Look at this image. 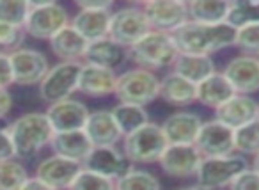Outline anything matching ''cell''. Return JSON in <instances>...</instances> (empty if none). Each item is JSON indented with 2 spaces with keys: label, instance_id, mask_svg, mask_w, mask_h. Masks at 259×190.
Returning a JSON list of instances; mask_svg holds the SVG:
<instances>
[{
  "label": "cell",
  "instance_id": "cell-1",
  "mask_svg": "<svg viewBox=\"0 0 259 190\" xmlns=\"http://www.w3.org/2000/svg\"><path fill=\"white\" fill-rule=\"evenodd\" d=\"M234 36L236 29H233L229 23L202 25L195 22H187L172 34L180 54H197L209 57L226 48L234 47Z\"/></svg>",
  "mask_w": 259,
  "mask_h": 190
},
{
  "label": "cell",
  "instance_id": "cell-2",
  "mask_svg": "<svg viewBox=\"0 0 259 190\" xmlns=\"http://www.w3.org/2000/svg\"><path fill=\"white\" fill-rule=\"evenodd\" d=\"M178 54L180 52L176 48L172 34L149 30L134 47L128 48V61L134 62L135 68L155 73L160 69L172 68Z\"/></svg>",
  "mask_w": 259,
  "mask_h": 190
},
{
  "label": "cell",
  "instance_id": "cell-3",
  "mask_svg": "<svg viewBox=\"0 0 259 190\" xmlns=\"http://www.w3.org/2000/svg\"><path fill=\"white\" fill-rule=\"evenodd\" d=\"M9 139L15 147L16 157H32L39 153L45 146H50L54 130L47 116L41 112H29L22 116L8 128Z\"/></svg>",
  "mask_w": 259,
  "mask_h": 190
},
{
  "label": "cell",
  "instance_id": "cell-4",
  "mask_svg": "<svg viewBox=\"0 0 259 190\" xmlns=\"http://www.w3.org/2000/svg\"><path fill=\"white\" fill-rule=\"evenodd\" d=\"M167 144L162 126L149 121L135 132L128 133L121 140V151L132 165L158 164Z\"/></svg>",
  "mask_w": 259,
  "mask_h": 190
},
{
  "label": "cell",
  "instance_id": "cell-5",
  "mask_svg": "<svg viewBox=\"0 0 259 190\" xmlns=\"http://www.w3.org/2000/svg\"><path fill=\"white\" fill-rule=\"evenodd\" d=\"M114 96L121 103L148 107L160 98V79L156 73L142 68H132L117 75Z\"/></svg>",
  "mask_w": 259,
  "mask_h": 190
},
{
  "label": "cell",
  "instance_id": "cell-6",
  "mask_svg": "<svg viewBox=\"0 0 259 190\" xmlns=\"http://www.w3.org/2000/svg\"><path fill=\"white\" fill-rule=\"evenodd\" d=\"M68 25L69 16L66 8L54 0H43V2H30V11L23 30L36 40L50 41Z\"/></svg>",
  "mask_w": 259,
  "mask_h": 190
},
{
  "label": "cell",
  "instance_id": "cell-7",
  "mask_svg": "<svg viewBox=\"0 0 259 190\" xmlns=\"http://www.w3.org/2000/svg\"><path fill=\"white\" fill-rule=\"evenodd\" d=\"M148 18L142 11L141 4L124 6V8L114 9L110 15V27H108V37L124 48L134 47L141 37L149 32Z\"/></svg>",
  "mask_w": 259,
  "mask_h": 190
},
{
  "label": "cell",
  "instance_id": "cell-8",
  "mask_svg": "<svg viewBox=\"0 0 259 190\" xmlns=\"http://www.w3.org/2000/svg\"><path fill=\"white\" fill-rule=\"evenodd\" d=\"M248 167L250 164L247 158L236 153L222 158H202L195 179H197V185L208 190L229 188L233 179Z\"/></svg>",
  "mask_w": 259,
  "mask_h": 190
},
{
  "label": "cell",
  "instance_id": "cell-9",
  "mask_svg": "<svg viewBox=\"0 0 259 190\" xmlns=\"http://www.w3.org/2000/svg\"><path fill=\"white\" fill-rule=\"evenodd\" d=\"M83 62H59L52 66L39 84V96L48 105L68 100L78 91V79Z\"/></svg>",
  "mask_w": 259,
  "mask_h": 190
},
{
  "label": "cell",
  "instance_id": "cell-10",
  "mask_svg": "<svg viewBox=\"0 0 259 190\" xmlns=\"http://www.w3.org/2000/svg\"><path fill=\"white\" fill-rule=\"evenodd\" d=\"M153 30L174 34L180 27L190 22L188 2L185 0H148L141 4Z\"/></svg>",
  "mask_w": 259,
  "mask_h": 190
},
{
  "label": "cell",
  "instance_id": "cell-11",
  "mask_svg": "<svg viewBox=\"0 0 259 190\" xmlns=\"http://www.w3.org/2000/svg\"><path fill=\"white\" fill-rule=\"evenodd\" d=\"M195 147L202 158H222L234 155V130L217 119L202 121Z\"/></svg>",
  "mask_w": 259,
  "mask_h": 190
},
{
  "label": "cell",
  "instance_id": "cell-12",
  "mask_svg": "<svg viewBox=\"0 0 259 190\" xmlns=\"http://www.w3.org/2000/svg\"><path fill=\"white\" fill-rule=\"evenodd\" d=\"M201 162L202 157L194 144H169L158 160V165L170 178L187 179L195 178Z\"/></svg>",
  "mask_w": 259,
  "mask_h": 190
},
{
  "label": "cell",
  "instance_id": "cell-13",
  "mask_svg": "<svg viewBox=\"0 0 259 190\" xmlns=\"http://www.w3.org/2000/svg\"><path fill=\"white\" fill-rule=\"evenodd\" d=\"M13 68V80L20 86H39L50 69L48 59L41 52L30 48H18L9 54Z\"/></svg>",
  "mask_w": 259,
  "mask_h": 190
},
{
  "label": "cell",
  "instance_id": "cell-14",
  "mask_svg": "<svg viewBox=\"0 0 259 190\" xmlns=\"http://www.w3.org/2000/svg\"><path fill=\"white\" fill-rule=\"evenodd\" d=\"M89 114L91 110L87 108V105L83 101L73 100V98L48 105L47 112H45L54 133L83 130Z\"/></svg>",
  "mask_w": 259,
  "mask_h": 190
},
{
  "label": "cell",
  "instance_id": "cell-15",
  "mask_svg": "<svg viewBox=\"0 0 259 190\" xmlns=\"http://www.w3.org/2000/svg\"><path fill=\"white\" fill-rule=\"evenodd\" d=\"M224 77L229 80L236 94L252 96L259 91V57L236 55L222 69Z\"/></svg>",
  "mask_w": 259,
  "mask_h": 190
},
{
  "label": "cell",
  "instance_id": "cell-16",
  "mask_svg": "<svg viewBox=\"0 0 259 190\" xmlns=\"http://www.w3.org/2000/svg\"><path fill=\"white\" fill-rule=\"evenodd\" d=\"M80 171L82 164L59 155H52L37 165L36 178L54 190H69Z\"/></svg>",
  "mask_w": 259,
  "mask_h": 190
},
{
  "label": "cell",
  "instance_id": "cell-17",
  "mask_svg": "<svg viewBox=\"0 0 259 190\" xmlns=\"http://www.w3.org/2000/svg\"><path fill=\"white\" fill-rule=\"evenodd\" d=\"M82 167L115 181L132 167V164L126 160L124 153L117 146H103L93 147L82 162Z\"/></svg>",
  "mask_w": 259,
  "mask_h": 190
},
{
  "label": "cell",
  "instance_id": "cell-18",
  "mask_svg": "<svg viewBox=\"0 0 259 190\" xmlns=\"http://www.w3.org/2000/svg\"><path fill=\"white\" fill-rule=\"evenodd\" d=\"M87 139L91 140L93 147L103 146H117L122 140V133L112 116L110 108H98L93 110L87 118V123L83 126Z\"/></svg>",
  "mask_w": 259,
  "mask_h": 190
},
{
  "label": "cell",
  "instance_id": "cell-19",
  "mask_svg": "<svg viewBox=\"0 0 259 190\" xmlns=\"http://www.w3.org/2000/svg\"><path fill=\"white\" fill-rule=\"evenodd\" d=\"M160 126L167 144H195L199 130L202 126V118L195 112L180 110L167 116Z\"/></svg>",
  "mask_w": 259,
  "mask_h": 190
},
{
  "label": "cell",
  "instance_id": "cell-20",
  "mask_svg": "<svg viewBox=\"0 0 259 190\" xmlns=\"http://www.w3.org/2000/svg\"><path fill=\"white\" fill-rule=\"evenodd\" d=\"M259 101L247 94H234L231 100H227L222 107L215 110V119L222 125L229 126L231 130H236L247 123L257 119Z\"/></svg>",
  "mask_w": 259,
  "mask_h": 190
},
{
  "label": "cell",
  "instance_id": "cell-21",
  "mask_svg": "<svg viewBox=\"0 0 259 190\" xmlns=\"http://www.w3.org/2000/svg\"><path fill=\"white\" fill-rule=\"evenodd\" d=\"M117 86V73L112 69H105L100 66L82 64L78 79V93L91 98H105L112 96Z\"/></svg>",
  "mask_w": 259,
  "mask_h": 190
},
{
  "label": "cell",
  "instance_id": "cell-22",
  "mask_svg": "<svg viewBox=\"0 0 259 190\" xmlns=\"http://www.w3.org/2000/svg\"><path fill=\"white\" fill-rule=\"evenodd\" d=\"M126 61H128V48L117 45L110 37L89 43L85 55H83L85 64L100 66V68L112 69L115 73H117L119 68L124 66Z\"/></svg>",
  "mask_w": 259,
  "mask_h": 190
},
{
  "label": "cell",
  "instance_id": "cell-23",
  "mask_svg": "<svg viewBox=\"0 0 259 190\" xmlns=\"http://www.w3.org/2000/svg\"><path fill=\"white\" fill-rule=\"evenodd\" d=\"M112 11H91V9H78L76 15L71 18L69 25L87 41L94 43L108 37V27H110Z\"/></svg>",
  "mask_w": 259,
  "mask_h": 190
},
{
  "label": "cell",
  "instance_id": "cell-24",
  "mask_svg": "<svg viewBox=\"0 0 259 190\" xmlns=\"http://www.w3.org/2000/svg\"><path fill=\"white\" fill-rule=\"evenodd\" d=\"M160 98L172 107H188L197 101V86L178 73L169 71L160 79Z\"/></svg>",
  "mask_w": 259,
  "mask_h": 190
},
{
  "label": "cell",
  "instance_id": "cell-25",
  "mask_svg": "<svg viewBox=\"0 0 259 190\" xmlns=\"http://www.w3.org/2000/svg\"><path fill=\"white\" fill-rule=\"evenodd\" d=\"M50 147L54 151V155L82 164L87 155L91 153V149H93V144L87 139L83 130H75V132L54 133Z\"/></svg>",
  "mask_w": 259,
  "mask_h": 190
},
{
  "label": "cell",
  "instance_id": "cell-26",
  "mask_svg": "<svg viewBox=\"0 0 259 190\" xmlns=\"http://www.w3.org/2000/svg\"><path fill=\"white\" fill-rule=\"evenodd\" d=\"M234 94L236 93H234L233 86L224 77L222 71H215L201 84H197V101L204 107L213 108V110L222 107Z\"/></svg>",
  "mask_w": 259,
  "mask_h": 190
},
{
  "label": "cell",
  "instance_id": "cell-27",
  "mask_svg": "<svg viewBox=\"0 0 259 190\" xmlns=\"http://www.w3.org/2000/svg\"><path fill=\"white\" fill-rule=\"evenodd\" d=\"M48 43H50L52 52L62 62H82L83 55L87 52V47H89V43L71 25L64 27Z\"/></svg>",
  "mask_w": 259,
  "mask_h": 190
},
{
  "label": "cell",
  "instance_id": "cell-28",
  "mask_svg": "<svg viewBox=\"0 0 259 190\" xmlns=\"http://www.w3.org/2000/svg\"><path fill=\"white\" fill-rule=\"evenodd\" d=\"M172 71L197 86L217 71V66L213 57H209V55L178 54L176 61L172 64Z\"/></svg>",
  "mask_w": 259,
  "mask_h": 190
},
{
  "label": "cell",
  "instance_id": "cell-29",
  "mask_svg": "<svg viewBox=\"0 0 259 190\" xmlns=\"http://www.w3.org/2000/svg\"><path fill=\"white\" fill-rule=\"evenodd\" d=\"M231 0H190L188 16L190 22L202 25H219L227 22Z\"/></svg>",
  "mask_w": 259,
  "mask_h": 190
},
{
  "label": "cell",
  "instance_id": "cell-30",
  "mask_svg": "<svg viewBox=\"0 0 259 190\" xmlns=\"http://www.w3.org/2000/svg\"><path fill=\"white\" fill-rule=\"evenodd\" d=\"M110 112H112V116H114L115 123H117L119 130H121L122 137L135 132V130H139L141 126L149 123V114H148V110H146V107H139V105L121 103V101H117V105L112 107Z\"/></svg>",
  "mask_w": 259,
  "mask_h": 190
},
{
  "label": "cell",
  "instance_id": "cell-31",
  "mask_svg": "<svg viewBox=\"0 0 259 190\" xmlns=\"http://www.w3.org/2000/svg\"><path fill=\"white\" fill-rule=\"evenodd\" d=\"M115 190H162V183L153 172L132 165L121 178L115 179Z\"/></svg>",
  "mask_w": 259,
  "mask_h": 190
},
{
  "label": "cell",
  "instance_id": "cell-32",
  "mask_svg": "<svg viewBox=\"0 0 259 190\" xmlns=\"http://www.w3.org/2000/svg\"><path fill=\"white\" fill-rule=\"evenodd\" d=\"M233 29L259 23V0H234L231 2L227 22Z\"/></svg>",
  "mask_w": 259,
  "mask_h": 190
},
{
  "label": "cell",
  "instance_id": "cell-33",
  "mask_svg": "<svg viewBox=\"0 0 259 190\" xmlns=\"http://www.w3.org/2000/svg\"><path fill=\"white\" fill-rule=\"evenodd\" d=\"M234 153L245 158L259 153V119L234 130Z\"/></svg>",
  "mask_w": 259,
  "mask_h": 190
},
{
  "label": "cell",
  "instance_id": "cell-34",
  "mask_svg": "<svg viewBox=\"0 0 259 190\" xmlns=\"http://www.w3.org/2000/svg\"><path fill=\"white\" fill-rule=\"evenodd\" d=\"M29 179L27 169L16 160L0 162V190H20Z\"/></svg>",
  "mask_w": 259,
  "mask_h": 190
},
{
  "label": "cell",
  "instance_id": "cell-35",
  "mask_svg": "<svg viewBox=\"0 0 259 190\" xmlns=\"http://www.w3.org/2000/svg\"><path fill=\"white\" fill-rule=\"evenodd\" d=\"M30 11V2L27 0H0V22L11 23L15 27H25Z\"/></svg>",
  "mask_w": 259,
  "mask_h": 190
},
{
  "label": "cell",
  "instance_id": "cell-36",
  "mask_svg": "<svg viewBox=\"0 0 259 190\" xmlns=\"http://www.w3.org/2000/svg\"><path fill=\"white\" fill-rule=\"evenodd\" d=\"M234 47H236L243 55L259 57V23L236 29Z\"/></svg>",
  "mask_w": 259,
  "mask_h": 190
},
{
  "label": "cell",
  "instance_id": "cell-37",
  "mask_svg": "<svg viewBox=\"0 0 259 190\" xmlns=\"http://www.w3.org/2000/svg\"><path fill=\"white\" fill-rule=\"evenodd\" d=\"M69 190H115V181L82 167Z\"/></svg>",
  "mask_w": 259,
  "mask_h": 190
},
{
  "label": "cell",
  "instance_id": "cell-38",
  "mask_svg": "<svg viewBox=\"0 0 259 190\" xmlns=\"http://www.w3.org/2000/svg\"><path fill=\"white\" fill-rule=\"evenodd\" d=\"M25 30L22 27H15L11 23L0 22V47L16 48L22 45Z\"/></svg>",
  "mask_w": 259,
  "mask_h": 190
},
{
  "label": "cell",
  "instance_id": "cell-39",
  "mask_svg": "<svg viewBox=\"0 0 259 190\" xmlns=\"http://www.w3.org/2000/svg\"><path fill=\"white\" fill-rule=\"evenodd\" d=\"M229 190H259V174L252 167L245 169L233 179Z\"/></svg>",
  "mask_w": 259,
  "mask_h": 190
},
{
  "label": "cell",
  "instance_id": "cell-40",
  "mask_svg": "<svg viewBox=\"0 0 259 190\" xmlns=\"http://www.w3.org/2000/svg\"><path fill=\"white\" fill-rule=\"evenodd\" d=\"M11 84H15V80H13L11 59H9V54H2L0 52V89H6Z\"/></svg>",
  "mask_w": 259,
  "mask_h": 190
},
{
  "label": "cell",
  "instance_id": "cell-41",
  "mask_svg": "<svg viewBox=\"0 0 259 190\" xmlns=\"http://www.w3.org/2000/svg\"><path fill=\"white\" fill-rule=\"evenodd\" d=\"M76 8L91 9V11H114V2L112 0H78Z\"/></svg>",
  "mask_w": 259,
  "mask_h": 190
},
{
  "label": "cell",
  "instance_id": "cell-42",
  "mask_svg": "<svg viewBox=\"0 0 259 190\" xmlns=\"http://www.w3.org/2000/svg\"><path fill=\"white\" fill-rule=\"evenodd\" d=\"M13 157H16V153L11 139H9L8 130H0V162L11 160Z\"/></svg>",
  "mask_w": 259,
  "mask_h": 190
},
{
  "label": "cell",
  "instance_id": "cell-43",
  "mask_svg": "<svg viewBox=\"0 0 259 190\" xmlns=\"http://www.w3.org/2000/svg\"><path fill=\"white\" fill-rule=\"evenodd\" d=\"M13 107L11 94L8 93V89H0V118H4Z\"/></svg>",
  "mask_w": 259,
  "mask_h": 190
},
{
  "label": "cell",
  "instance_id": "cell-44",
  "mask_svg": "<svg viewBox=\"0 0 259 190\" xmlns=\"http://www.w3.org/2000/svg\"><path fill=\"white\" fill-rule=\"evenodd\" d=\"M20 190H54V188H50L48 185H45L43 181H39V179L34 176V178H29L25 181V185L22 186Z\"/></svg>",
  "mask_w": 259,
  "mask_h": 190
},
{
  "label": "cell",
  "instance_id": "cell-45",
  "mask_svg": "<svg viewBox=\"0 0 259 190\" xmlns=\"http://www.w3.org/2000/svg\"><path fill=\"white\" fill-rule=\"evenodd\" d=\"M178 190H208V188H204V186H201V185H187V186H181V188H178Z\"/></svg>",
  "mask_w": 259,
  "mask_h": 190
},
{
  "label": "cell",
  "instance_id": "cell-46",
  "mask_svg": "<svg viewBox=\"0 0 259 190\" xmlns=\"http://www.w3.org/2000/svg\"><path fill=\"white\" fill-rule=\"evenodd\" d=\"M250 167L254 169V171H255V172H257V174H259V153L255 155L254 158H252V164H250Z\"/></svg>",
  "mask_w": 259,
  "mask_h": 190
},
{
  "label": "cell",
  "instance_id": "cell-47",
  "mask_svg": "<svg viewBox=\"0 0 259 190\" xmlns=\"http://www.w3.org/2000/svg\"><path fill=\"white\" fill-rule=\"evenodd\" d=\"M257 119H259V107H257Z\"/></svg>",
  "mask_w": 259,
  "mask_h": 190
}]
</instances>
